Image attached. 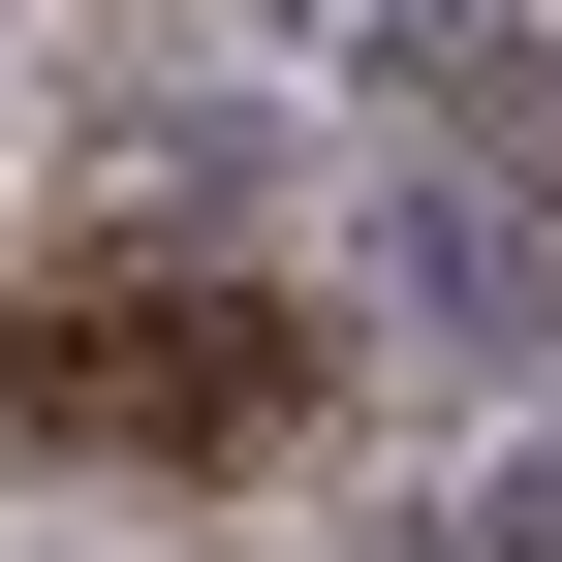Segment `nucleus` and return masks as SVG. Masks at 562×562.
Returning <instances> with one entry per match:
<instances>
[{"instance_id":"1","label":"nucleus","mask_w":562,"mask_h":562,"mask_svg":"<svg viewBox=\"0 0 562 562\" xmlns=\"http://www.w3.org/2000/svg\"><path fill=\"white\" fill-rule=\"evenodd\" d=\"M0 406H32V438H125V469H281V438H313V313H281V281L63 250L32 313H0Z\"/></svg>"},{"instance_id":"2","label":"nucleus","mask_w":562,"mask_h":562,"mask_svg":"<svg viewBox=\"0 0 562 562\" xmlns=\"http://www.w3.org/2000/svg\"><path fill=\"white\" fill-rule=\"evenodd\" d=\"M375 313L438 344V375H531V344H562V188H438V157H406L375 188Z\"/></svg>"},{"instance_id":"3","label":"nucleus","mask_w":562,"mask_h":562,"mask_svg":"<svg viewBox=\"0 0 562 562\" xmlns=\"http://www.w3.org/2000/svg\"><path fill=\"white\" fill-rule=\"evenodd\" d=\"M344 63L406 94V157H438V188H562V32H531V0H375Z\"/></svg>"},{"instance_id":"4","label":"nucleus","mask_w":562,"mask_h":562,"mask_svg":"<svg viewBox=\"0 0 562 562\" xmlns=\"http://www.w3.org/2000/svg\"><path fill=\"white\" fill-rule=\"evenodd\" d=\"M375 562H562V438H531V469H469V501H406Z\"/></svg>"}]
</instances>
